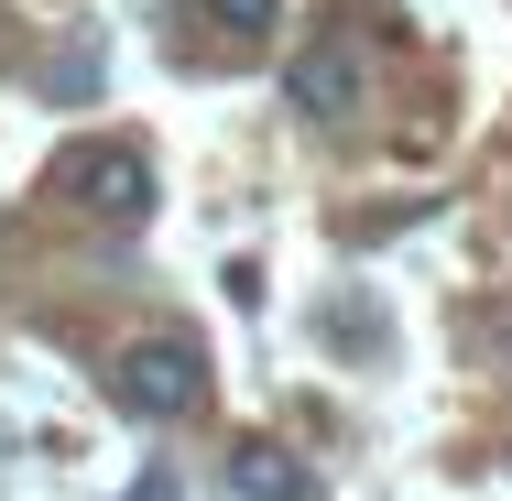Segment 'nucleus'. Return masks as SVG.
Here are the masks:
<instances>
[{
    "mask_svg": "<svg viewBox=\"0 0 512 501\" xmlns=\"http://www.w3.org/2000/svg\"><path fill=\"white\" fill-rule=\"evenodd\" d=\"M109 393H120V414H142V425H175V414L207 403V349L186 327H142V338H120V360H109Z\"/></svg>",
    "mask_w": 512,
    "mask_h": 501,
    "instance_id": "1",
    "label": "nucleus"
},
{
    "mask_svg": "<svg viewBox=\"0 0 512 501\" xmlns=\"http://www.w3.org/2000/svg\"><path fill=\"white\" fill-rule=\"evenodd\" d=\"M66 207L99 218V229H142V218H153V153H142L131 131L77 142V153H66Z\"/></svg>",
    "mask_w": 512,
    "mask_h": 501,
    "instance_id": "2",
    "label": "nucleus"
},
{
    "mask_svg": "<svg viewBox=\"0 0 512 501\" xmlns=\"http://www.w3.org/2000/svg\"><path fill=\"white\" fill-rule=\"evenodd\" d=\"M284 99H295V120H316V131H349V120L371 109V55L327 22V33H306V55H284Z\"/></svg>",
    "mask_w": 512,
    "mask_h": 501,
    "instance_id": "3",
    "label": "nucleus"
},
{
    "mask_svg": "<svg viewBox=\"0 0 512 501\" xmlns=\"http://www.w3.org/2000/svg\"><path fill=\"white\" fill-rule=\"evenodd\" d=\"M229 491L240 501H316V469H306V447H284V436H240L229 447Z\"/></svg>",
    "mask_w": 512,
    "mask_h": 501,
    "instance_id": "4",
    "label": "nucleus"
},
{
    "mask_svg": "<svg viewBox=\"0 0 512 501\" xmlns=\"http://www.w3.org/2000/svg\"><path fill=\"white\" fill-rule=\"evenodd\" d=\"M197 22L218 33V44H262V33L284 22V0H197Z\"/></svg>",
    "mask_w": 512,
    "mask_h": 501,
    "instance_id": "5",
    "label": "nucleus"
},
{
    "mask_svg": "<svg viewBox=\"0 0 512 501\" xmlns=\"http://www.w3.org/2000/svg\"><path fill=\"white\" fill-rule=\"evenodd\" d=\"M131 501H186V480H175V469H142V480H131Z\"/></svg>",
    "mask_w": 512,
    "mask_h": 501,
    "instance_id": "6",
    "label": "nucleus"
}]
</instances>
